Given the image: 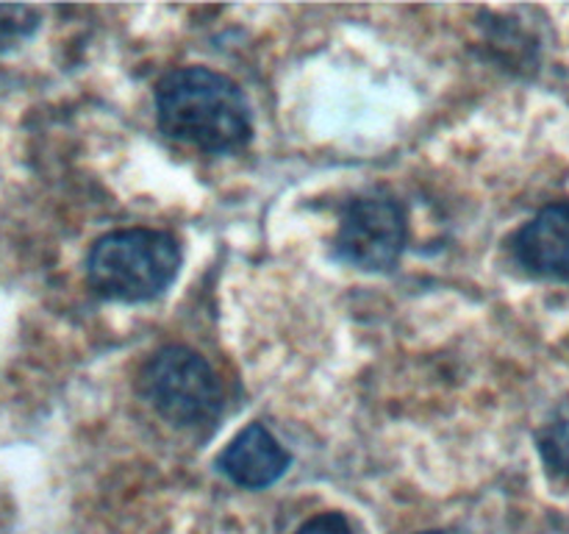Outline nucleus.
<instances>
[{
    "mask_svg": "<svg viewBox=\"0 0 569 534\" xmlns=\"http://www.w3.org/2000/svg\"><path fill=\"white\" fill-rule=\"evenodd\" d=\"M156 117L170 139L209 154L239 150L253 137V117L239 83L209 67H181L156 87Z\"/></svg>",
    "mask_w": 569,
    "mask_h": 534,
    "instance_id": "f257e3e1",
    "label": "nucleus"
},
{
    "mask_svg": "<svg viewBox=\"0 0 569 534\" xmlns=\"http://www.w3.org/2000/svg\"><path fill=\"white\" fill-rule=\"evenodd\" d=\"M181 267V245L156 228H122L100 237L87 256L89 287L111 300H150L164 293Z\"/></svg>",
    "mask_w": 569,
    "mask_h": 534,
    "instance_id": "f03ea898",
    "label": "nucleus"
},
{
    "mask_svg": "<svg viewBox=\"0 0 569 534\" xmlns=\"http://www.w3.org/2000/svg\"><path fill=\"white\" fill-rule=\"evenodd\" d=\"M139 389L172 426L200 432L222 412V384L214 367L187 345H167L144 362Z\"/></svg>",
    "mask_w": 569,
    "mask_h": 534,
    "instance_id": "7ed1b4c3",
    "label": "nucleus"
},
{
    "mask_svg": "<svg viewBox=\"0 0 569 534\" xmlns=\"http://www.w3.org/2000/svg\"><path fill=\"white\" fill-rule=\"evenodd\" d=\"M409 239L403 204L387 192L359 195L348 204L333 237V256L365 273H383L398 265Z\"/></svg>",
    "mask_w": 569,
    "mask_h": 534,
    "instance_id": "20e7f679",
    "label": "nucleus"
},
{
    "mask_svg": "<svg viewBox=\"0 0 569 534\" xmlns=\"http://www.w3.org/2000/svg\"><path fill=\"white\" fill-rule=\"evenodd\" d=\"M511 250L531 276L569 281V200L537 211L515 234Z\"/></svg>",
    "mask_w": 569,
    "mask_h": 534,
    "instance_id": "39448f33",
    "label": "nucleus"
},
{
    "mask_svg": "<svg viewBox=\"0 0 569 534\" xmlns=\"http://www.w3.org/2000/svg\"><path fill=\"white\" fill-rule=\"evenodd\" d=\"M292 465L289 451L272 437V432L261 423H250L237 434L217 456V467L231 478L237 487L267 490L283 476Z\"/></svg>",
    "mask_w": 569,
    "mask_h": 534,
    "instance_id": "423d86ee",
    "label": "nucleus"
},
{
    "mask_svg": "<svg viewBox=\"0 0 569 534\" xmlns=\"http://www.w3.org/2000/svg\"><path fill=\"white\" fill-rule=\"evenodd\" d=\"M539 454L553 473L569 478V406L556 412L539 432Z\"/></svg>",
    "mask_w": 569,
    "mask_h": 534,
    "instance_id": "0eeeda50",
    "label": "nucleus"
},
{
    "mask_svg": "<svg viewBox=\"0 0 569 534\" xmlns=\"http://www.w3.org/2000/svg\"><path fill=\"white\" fill-rule=\"evenodd\" d=\"M39 22L42 17L31 6H0V53H9L28 42L37 33Z\"/></svg>",
    "mask_w": 569,
    "mask_h": 534,
    "instance_id": "6e6552de",
    "label": "nucleus"
},
{
    "mask_svg": "<svg viewBox=\"0 0 569 534\" xmlns=\"http://www.w3.org/2000/svg\"><path fill=\"white\" fill-rule=\"evenodd\" d=\"M295 534H353V526L342 512H322V515L306 521Z\"/></svg>",
    "mask_w": 569,
    "mask_h": 534,
    "instance_id": "1a4fd4ad",
    "label": "nucleus"
},
{
    "mask_svg": "<svg viewBox=\"0 0 569 534\" xmlns=\"http://www.w3.org/2000/svg\"><path fill=\"white\" fill-rule=\"evenodd\" d=\"M422 534H448V532H422Z\"/></svg>",
    "mask_w": 569,
    "mask_h": 534,
    "instance_id": "9d476101",
    "label": "nucleus"
}]
</instances>
